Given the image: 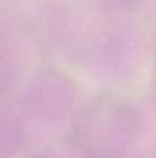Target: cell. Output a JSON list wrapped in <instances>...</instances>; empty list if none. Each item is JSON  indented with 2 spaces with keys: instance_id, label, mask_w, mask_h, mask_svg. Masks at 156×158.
I'll return each instance as SVG.
<instances>
[{
  "instance_id": "7a4b0ae2",
  "label": "cell",
  "mask_w": 156,
  "mask_h": 158,
  "mask_svg": "<svg viewBox=\"0 0 156 158\" xmlns=\"http://www.w3.org/2000/svg\"><path fill=\"white\" fill-rule=\"evenodd\" d=\"M26 158H58L57 154H54L52 151H37V152H34V154H31V155H28Z\"/></svg>"
},
{
  "instance_id": "6da1fadb",
  "label": "cell",
  "mask_w": 156,
  "mask_h": 158,
  "mask_svg": "<svg viewBox=\"0 0 156 158\" xmlns=\"http://www.w3.org/2000/svg\"><path fill=\"white\" fill-rule=\"evenodd\" d=\"M139 115L126 98L103 94L75 117L69 143L78 158H124L139 132Z\"/></svg>"
}]
</instances>
